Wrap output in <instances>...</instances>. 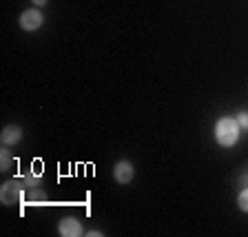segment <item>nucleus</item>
<instances>
[{"label": "nucleus", "instance_id": "nucleus-13", "mask_svg": "<svg viewBox=\"0 0 248 237\" xmlns=\"http://www.w3.org/2000/svg\"><path fill=\"white\" fill-rule=\"evenodd\" d=\"M239 182H242L244 186H248V173H244V175H242V180H239Z\"/></svg>", "mask_w": 248, "mask_h": 237}, {"label": "nucleus", "instance_id": "nucleus-12", "mask_svg": "<svg viewBox=\"0 0 248 237\" xmlns=\"http://www.w3.org/2000/svg\"><path fill=\"white\" fill-rule=\"evenodd\" d=\"M31 2H33L36 7H45L46 2H49V0H31Z\"/></svg>", "mask_w": 248, "mask_h": 237}, {"label": "nucleus", "instance_id": "nucleus-10", "mask_svg": "<svg viewBox=\"0 0 248 237\" xmlns=\"http://www.w3.org/2000/svg\"><path fill=\"white\" fill-rule=\"evenodd\" d=\"M22 182H25L27 186H36V184H40V175H33V173H29V175L22 177Z\"/></svg>", "mask_w": 248, "mask_h": 237}, {"label": "nucleus", "instance_id": "nucleus-4", "mask_svg": "<svg viewBox=\"0 0 248 237\" xmlns=\"http://www.w3.org/2000/svg\"><path fill=\"white\" fill-rule=\"evenodd\" d=\"M58 233H60L62 237H80V235H84L82 224L78 222L76 217H62L60 224H58Z\"/></svg>", "mask_w": 248, "mask_h": 237}, {"label": "nucleus", "instance_id": "nucleus-11", "mask_svg": "<svg viewBox=\"0 0 248 237\" xmlns=\"http://www.w3.org/2000/svg\"><path fill=\"white\" fill-rule=\"evenodd\" d=\"M45 193L42 191H29V202H33V204H36V202H45Z\"/></svg>", "mask_w": 248, "mask_h": 237}, {"label": "nucleus", "instance_id": "nucleus-7", "mask_svg": "<svg viewBox=\"0 0 248 237\" xmlns=\"http://www.w3.org/2000/svg\"><path fill=\"white\" fill-rule=\"evenodd\" d=\"M237 206L242 208L244 213H248V186H244V191L239 193V197H237Z\"/></svg>", "mask_w": 248, "mask_h": 237}, {"label": "nucleus", "instance_id": "nucleus-8", "mask_svg": "<svg viewBox=\"0 0 248 237\" xmlns=\"http://www.w3.org/2000/svg\"><path fill=\"white\" fill-rule=\"evenodd\" d=\"M0 166H2V169H9V166H11V153H9V149H2V151H0Z\"/></svg>", "mask_w": 248, "mask_h": 237}, {"label": "nucleus", "instance_id": "nucleus-3", "mask_svg": "<svg viewBox=\"0 0 248 237\" xmlns=\"http://www.w3.org/2000/svg\"><path fill=\"white\" fill-rule=\"evenodd\" d=\"M42 22H45V16L40 14V9H27V11H22V16H20V27L25 31L40 29Z\"/></svg>", "mask_w": 248, "mask_h": 237}, {"label": "nucleus", "instance_id": "nucleus-6", "mask_svg": "<svg viewBox=\"0 0 248 237\" xmlns=\"http://www.w3.org/2000/svg\"><path fill=\"white\" fill-rule=\"evenodd\" d=\"M0 140H2V144H7V146L18 144L22 140V129L16 126V124H7L5 129H2V133H0Z\"/></svg>", "mask_w": 248, "mask_h": 237}, {"label": "nucleus", "instance_id": "nucleus-9", "mask_svg": "<svg viewBox=\"0 0 248 237\" xmlns=\"http://www.w3.org/2000/svg\"><path fill=\"white\" fill-rule=\"evenodd\" d=\"M235 120H237V124L242 126V129H248V111H239Z\"/></svg>", "mask_w": 248, "mask_h": 237}, {"label": "nucleus", "instance_id": "nucleus-5", "mask_svg": "<svg viewBox=\"0 0 248 237\" xmlns=\"http://www.w3.org/2000/svg\"><path fill=\"white\" fill-rule=\"evenodd\" d=\"M113 177L118 184H129L131 180L135 177V169L129 160H120L118 164L113 166Z\"/></svg>", "mask_w": 248, "mask_h": 237}, {"label": "nucleus", "instance_id": "nucleus-1", "mask_svg": "<svg viewBox=\"0 0 248 237\" xmlns=\"http://www.w3.org/2000/svg\"><path fill=\"white\" fill-rule=\"evenodd\" d=\"M239 126L235 118H219L215 124V140L222 146H232L239 140Z\"/></svg>", "mask_w": 248, "mask_h": 237}, {"label": "nucleus", "instance_id": "nucleus-2", "mask_svg": "<svg viewBox=\"0 0 248 237\" xmlns=\"http://www.w3.org/2000/svg\"><path fill=\"white\" fill-rule=\"evenodd\" d=\"M25 182L22 180H16V177H11V180H7L5 184H2V189H0V200H2V204L5 206H14V204H18V202L25 197Z\"/></svg>", "mask_w": 248, "mask_h": 237}]
</instances>
